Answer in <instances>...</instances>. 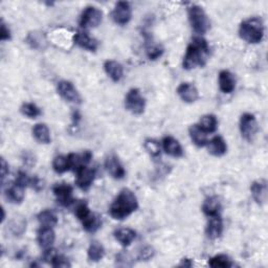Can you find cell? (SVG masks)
Returning <instances> with one entry per match:
<instances>
[{
  "label": "cell",
  "mask_w": 268,
  "mask_h": 268,
  "mask_svg": "<svg viewBox=\"0 0 268 268\" xmlns=\"http://www.w3.org/2000/svg\"><path fill=\"white\" fill-rule=\"evenodd\" d=\"M210 55L211 48L208 41L201 37H196L188 45L182 65L187 70L202 67L208 62Z\"/></svg>",
  "instance_id": "1"
},
{
  "label": "cell",
  "mask_w": 268,
  "mask_h": 268,
  "mask_svg": "<svg viewBox=\"0 0 268 268\" xmlns=\"http://www.w3.org/2000/svg\"><path fill=\"white\" fill-rule=\"evenodd\" d=\"M139 208V201L131 190L123 189L109 208V214L115 220H124Z\"/></svg>",
  "instance_id": "2"
},
{
  "label": "cell",
  "mask_w": 268,
  "mask_h": 268,
  "mask_svg": "<svg viewBox=\"0 0 268 268\" xmlns=\"http://www.w3.org/2000/svg\"><path fill=\"white\" fill-rule=\"evenodd\" d=\"M239 35L241 39L250 44H257L264 37V23L261 18L252 17L240 24Z\"/></svg>",
  "instance_id": "3"
},
{
  "label": "cell",
  "mask_w": 268,
  "mask_h": 268,
  "mask_svg": "<svg viewBox=\"0 0 268 268\" xmlns=\"http://www.w3.org/2000/svg\"><path fill=\"white\" fill-rule=\"evenodd\" d=\"M188 15L192 29L197 34L203 35L210 30L211 28L210 19L201 7L197 5L191 6L188 9Z\"/></svg>",
  "instance_id": "4"
},
{
  "label": "cell",
  "mask_w": 268,
  "mask_h": 268,
  "mask_svg": "<svg viewBox=\"0 0 268 268\" xmlns=\"http://www.w3.org/2000/svg\"><path fill=\"white\" fill-rule=\"evenodd\" d=\"M125 107L132 114L140 115L144 113L146 108V100L138 88H132L125 97Z\"/></svg>",
  "instance_id": "5"
},
{
  "label": "cell",
  "mask_w": 268,
  "mask_h": 268,
  "mask_svg": "<svg viewBox=\"0 0 268 268\" xmlns=\"http://www.w3.org/2000/svg\"><path fill=\"white\" fill-rule=\"evenodd\" d=\"M103 20V13L95 7H87L83 11L80 18V26L84 30L99 27Z\"/></svg>",
  "instance_id": "6"
},
{
  "label": "cell",
  "mask_w": 268,
  "mask_h": 268,
  "mask_svg": "<svg viewBox=\"0 0 268 268\" xmlns=\"http://www.w3.org/2000/svg\"><path fill=\"white\" fill-rule=\"evenodd\" d=\"M259 126L254 115L251 113L242 114L240 118V132L242 138L247 142H252L258 133Z\"/></svg>",
  "instance_id": "7"
},
{
  "label": "cell",
  "mask_w": 268,
  "mask_h": 268,
  "mask_svg": "<svg viewBox=\"0 0 268 268\" xmlns=\"http://www.w3.org/2000/svg\"><path fill=\"white\" fill-rule=\"evenodd\" d=\"M58 93L61 95L62 99L69 103H81V95L78 92L77 88L74 86V84L69 81H60L57 86Z\"/></svg>",
  "instance_id": "8"
},
{
  "label": "cell",
  "mask_w": 268,
  "mask_h": 268,
  "mask_svg": "<svg viewBox=\"0 0 268 268\" xmlns=\"http://www.w3.org/2000/svg\"><path fill=\"white\" fill-rule=\"evenodd\" d=\"M111 17L116 24L125 26L131 20L132 17V9L130 4L126 2L117 3L112 11Z\"/></svg>",
  "instance_id": "9"
},
{
  "label": "cell",
  "mask_w": 268,
  "mask_h": 268,
  "mask_svg": "<svg viewBox=\"0 0 268 268\" xmlns=\"http://www.w3.org/2000/svg\"><path fill=\"white\" fill-rule=\"evenodd\" d=\"M54 195L56 196V199L58 203L65 208H68L74 202V197H72V189L71 186L67 184H57L53 188Z\"/></svg>",
  "instance_id": "10"
},
{
  "label": "cell",
  "mask_w": 268,
  "mask_h": 268,
  "mask_svg": "<svg viewBox=\"0 0 268 268\" xmlns=\"http://www.w3.org/2000/svg\"><path fill=\"white\" fill-rule=\"evenodd\" d=\"M76 173H77V179H76L77 186L83 191H87L92 186L94 181L95 170L88 168L87 166H84L80 168Z\"/></svg>",
  "instance_id": "11"
},
{
  "label": "cell",
  "mask_w": 268,
  "mask_h": 268,
  "mask_svg": "<svg viewBox=\"0 0 268 268\" xmlns=\"http://www.w3.org/2000/svg\"><path fill=\"white\" fill-rule=\"evenodd\" d=\"M105 168L108 174L114 179H123L126 175L124 166L119 162L118 157L114 154L109 155L105 161Z\"/></svg>",
  "instance_id": "12"
},
{
  "label": "cell",
  "mask_w": 268,
  "mask_h": 268,
  "mask_svg": "<svg viewBox=\"0 0 268 268\" xmlns=\"http://www.w3.org/2000/svg\"><path fill=\"white\" fill-rule=\"evenodd\" d=\"M206 236L212 240H216L220 238L223 233V221L220 215L209 217L208 224L205 228Z\"/></svg>",
  "instance_id": "13"
},
{
  "label": "cell",
  "mask_w": 268,
  "mask_h": 268,
  "mask_svg": "<svg viewBox=\"0 0 268 268\" xmlns=\"http://www.w3.org/2000/svg\"><path fill=\"white\" fill-rule=\"evenodd\" d=\"M74 42L84 50L89 52H95L99 47V41L90 37L87 32L81 31L74 36Z\"/></svg>",
  "instance_id": "14"
},
{
  "label": "cell",
  "mask_w": 268,
  "mask_h": 268,
  "mask_svg": "<svg viewBox=\"0 0 268 268\" xmlns=\"http://www.w3.org/2000/svg\"><path fill=\"white\" fill-rule=\"evenodd\" d=\"M177 94L186 103H194L199 99L196 86L191 83H181L177 88Z\"/></svg>",
  "instance_id": "15"
},
{
  "label": "cell",
  "mask_w": 268,
  "mask_h": 268,
  "mask_svg": "<svg viewBox=\"0 0 268 268\" xmlns=\"http://www.w3.org/2000/svg\"><path fill=\"white\" fill-rule=\"evenodd\" d=\"M250 192L253 200L262 205L267 200V181L265 179H259L252 182Z\"/></svg>",
  "instance_id": "16"
},
{
  "label": "cell",
  "mask_w": 268,
  "mask_h": 268,
  "mask_svg": "<svg viewBox=\"0 0 268 268\" xmlns=\"http://www.w3.org/2000/svg\"><path fill=\"white\" fill-rule=\"evenodd\" d=\"M67 157H68L70 170L77 172L80 168H82L84 166H87L90 163L92 154L90 151H84L81 154L70 153Z\"/></svg>",
  "instance_id": "17"
},
{
  "label": "cell",
  "mask_w": 268,
  "mask_h": 268,
  "mask_svg": "<svg viewBox=\"0 0 268 268\" xmlns=\"http://www.w3.org/2000/svg\"><path fill=\"white\" fill-rule=\"evenodd\" d=\"M219 88L223 93H231L236 88L235 76L228 70H221L219 74Z\"/></svg>",
  "instance_id": "18"
},
{
  "label": "cell",
  "mask_w": 268,
  "mask_h": 268,
  "mask_svg": "<svg viewBox=\"0 0 268 268\" xmlns=\"http://www.w3.org/2000/svg\"><path fill=\"white\" fill-rule=\"evenodd\" d=\"M55 239H56V235H55V231H54L53 227L41 226V228L38 230L37 240H38V243H39V245L41 248H43V249L51 248L54 244Z\"/></svg>",
  "instance_id": "19"
},
{
  "label": "cell",
  "mask_w": 268,
  "mask_h": 268,
  "mask_svg": "<svg viewBox=\"0 0 268 268\" xmlns=\"http://www.w3.org/2000/svg\"><path fill=\"white\" fill-rule=\"evenodd\" d=\"M163 147L165 152L170 156L181 157L184 155V149H182L181 145L173 137H166L163 140Z\"/></svg>",
  "instance_id": "20"
},
{
  "label": "cell",
  "mask_w": 268,
  "mask_h": 268,
  "mask_svg": "<svg viewBox=\"0 0 268 268\" xmlns=\"http://www.w3.org/2000/svg\"><path fill=\"white\" fill-rule=\"evenodd\" d=\"M24 190H26V187L18 184L17 181H15L13 185L10 186L7 191H6V196L8 200L12 203L19 204L23 201L24 199Z\"/></svg>",
  "instance_id": "21"
},
{
  "label": "cell",
  "mask_w": 268,
  "mask_h": 268,
  "mask_svg": "<svg viewBox=\"0 0 268 268\" xmlns=\"http://www.w3.org/2000/svg\"><path fill=\"white\" fill-rule=\"evenodd\" d=\"M104 69L108 77L110 78L113 82H118L123 78L124 69L118 62L114 60H107L104 64Z\"/></svg>",
  "instance_id": "22"
},
{
  "label": "cell",
  "mask_w": 268,
  "mask_h": 268,
  "mask_svg": "<svg viewBox=\"0 0 268 268\" xmlns=\"http://www.w3.org/2000/svg\"><path fill=\"white\" fill-rule=\"evenodd\" d=\"M189 134L193 144L199 148L205 147L209 143L208 134H206L203 130H201L198 125H192L189 128Z\"/></svg>",
  "instance_id": "23"
},
{
  "label": "cell",
  "mask_w": 268,
  "mask_h": 268,
  "mask_svg": "<svg viewBox=\"0 0 268 268\" xmlns=\"http://www.w3.org/2000/svg\"><path fill=\"white\" fill-rule=\"evenodd\" d=\"M220 211H221V202L218 197L211 196L204 200L202 205V212L208 217L220 215Z\"/></svg>",
  "instance_id": "24"
},
{
  "label": "cell",
  "mask_w": 268,
  "mask_h": 268,
  "mask_svg": "<svg viewBox=\"0 0 268 268\" xmlns=\"http://www.w3.org/2000/svg\"><path fill=\"white\" fill-rule=\"evenodd\" d=\"M206 146L209 148V152L216 157L223 156L227 151L226 143L221 137L213 138Z\"/></svg>",
  "instance_id": "25"
},
{
  "label": "cell",
  "mask_w": 268,
  "mask_h": 268,
  "mask_svg": "<svg viewBox=\"0 0 268 268\" xmlns=\"http://www.w3.org/2000/svg\"><path fill=\"white\" fill-rule=\"evenodd\" d=\"M114 238L119 242L123 246H129L131 243L136 240L137 238V233L131 228L124 227V228H118L114 231Z\"/></svg>",
  "instance_id": "26"
},
{
  "label": "cell",
  "mask_w": 268,
  "mask_h": 268,
  "mask_svg": "<svg viewBox=\"0 0 268 268\" xmlns=\"http://www.w3.org/2000/svg\"><path fill=\"white\" fill-rule=\"evenodd\" d=\"M33 136L36 139V141L39 142L40 144L48 145V144H51V142H52L51 131H50V129H48V127L43 123L36 124L34 126Z\"/></svg>",
  "instance_id": "27"
},
{
  "label": "cell",
  "mask_w": 268,
  "mask_h": 268,
  "mask_svg": "<svg viewBox=\"0 0 268 268\" xmlns=\"http://www.w3.org/2000/svg\"><path fill=\"white\" fill-rule=\"evenodd\" d=\"M38 221L43 227H54L58 223V217L55 212L51 210H45L39 213Z\"/></svg>",
  "instance_id": "28"
},
{
  "label": "cell",
  "mask_w": 268,
  "mask_h": 268,
  "mask_svg": "<svg viewBox=\"0 0 268 268\" xmlns=\"http://www.w3.org/2000/svg\"><path fill=\"white\" fill-rule=\"evenodd\" d=\"M197 125L205 133H213L217 130L218 120L214 114H205L200 118L199 124Z\"/></svg>",
  "instance_id": "29"
},
{
  "label": "cell",
  "mask_w": 268,
  "mask_h": 268,
  "mask_svg": "<svg viewBox=\"0 0 268 268\" xmlns=\"http://www.w3.org/2000/svg\"><path fill=\"white\" fill-rule=\"evenodd\" d=\"M87 254H88V259L90 261L99 262L104 258L105 248H104V246L101 244L100 242L93 241L91 244L89 245V248L87 250Z\"/></svg>",
  "instance_id": "30"
},
{
  "label": "cell",
  "mask_w": 268,
  "mask_h": 268,
  "mask_svg": "<svg viewBox=\"0 0 268 268\" xmlns=\"http://www.w3.org/2000/svg\"><path fill=\"white\" fill-rule=\"evenodd\" d=\"M83 228L88 231V233H95V231L99 229L102 225V221L100 217H97L94 214H90L85 220L82 221Z\"/></svg>",
  "instance_id": "31"
},
{
  "label": "cell",
  "mask_w": 268,
  "mask_h": 268,
  "mask_svg": "<svg viewBox=\"0 0 268 268\" xmlns=\"http://www.w3.org/2000/svg\"><path fill=\"white\" fill-rule=\"evenodd\" d=\"M53 169L55 170V172L58 174H62V173L69 171L70 167H69L68 157L63 156V155L56 156L54 158V162H53Z\"/></svg>",
  "instance_id": "32"
},
{
  "label": "cell",
  "mask_w": 268,
  "mask_h": 268,
  "mask_svg": "<svg viewBox=\"0 0 268 268\" xmlns=\"http://www.w3.org/2000/svg\"><path fill=\"white\" fill-rule=\"evenodd\" d=\"M20 111L24 116H28L29 118H37L42 113L41 109L34 103H24L20 108Z\"/></svg>",
  "instance_id": "33"
},
{
  "label": "cell",
  "mask_w": 268,
  "mask_h": 268,
  "mask_svg": "<svg viewBox=\"0 0 268 268\" xmlns=\"http://www.w3.org/2000/svg\"><path fill=\"white\" fill-rule=\"evenodd\" d=\"M10 229L15 236H21L27 229V221L22 217H15L10 223Z\"/></svg>",
  "instance_id": "34"
},
{
  "label": "cell",
  "mask_w": 268,
  "mask_h": 268,
  "mask_svg": "<svg viewBox=\"0 0 268 268\" xmlns=\"http://www.w3.org/2000/svg\"><path fill=\"white\" fill-rule=\"evenodd\" d=\"M209 265L211 267H214V268H217V267L226 268V267L234 266L233 262H231V260L227 257L226 254H217V255H215V257L210 259Z\"/></svg>",
  "instance_id": "35"
},
{
  "label": "cell",
  "mask_w": 268,
  "mask_h": 268,
  "mask_svg": "<svg viewBox=\"0 0 268 268\" xmlns=\"http://www.w3.org/2000/svg\"><path fill=\"white\" fill-rule=\"evenodd\" d=\"M144 147L152 157L156 158L158 156H161V145L157 141L152 140V139H148L145 141L144 144Z\"/></svg>",
  "instance_id": "36"
},
{
  "label": "cell",
  "mask_w": 268,
  "mask_h": 268,
  "mask_svg": "<svg viewBox=\"0 0 268 268\" xmlns=\"http://www.w3.org/2000/svg\"><path fill=\"white\" fill-rule=\"evenodd\" d=\"M75 214L77 216V218L79 219V220L82 222L83 220H85L91 213H90V210L88 208V205L86 202H79L78 205L76 206V211H75Z\"/></svg>",
  "instance_id": "37"
},
{
  "label": "cell",
  "mask_w": 268,
  "mask_h": 268,
  "mask_svg": "<svg viewBox=\"0 0 268 268\" xmlns=\"http://www.w3.org/2000/svg\"><path fill=\"white\" fill-rule=\"evenodd\" d=\"M164 54V48L161 45H152L148 48L147 55L150 60H156Z\"/></svg>",
  "instance_id": "38"
},
{
  "label": "cell",
  "mask_w": 268,
  "mask_h": 268,
  "mask_svg": "<svg viewBox=\"0 0 268 268\" xmlns=\"http://www.w3.org/2000/svg\"><path fill=\"white\" fill-rule=\"evenodd\" d=\"M43 40H42V35L37 34V33H31L28 37V43L33 47V48H38L39 45H41Z\"/></svg>",
  "instance_id": "39"
},
{
  "label": "cell",
  "mask_w": 268,
  "mask_h": 268,
  "mask_svg": "<svg viewBox=\"0 0 268 268\" xmlns=\"http://www.w3.org/2000/svg\"><path fill=\"white\" fill-rule=\"evenodd\" d=\"M155 251L151 246H145L139 253V260L141 261H149L153 258Z\"/></svg>",
  "instance_id": "40"
},
{
  "label": "cell",
  "mask_w": 268,
  "mask_h": 268,
  "mask_svg": "<svg viewBox=\"0 0 268 268\" xmlns=\"http://www.w3.org/2000/svg\"><path fill=\"white\" fill-rule=\"evenodd\" d=\"M51 265L54 266V267H70L71 266V264L64 257V255H61V254H57L56 255V257L53 260V262L51 263Z\"/></svg>",
  "instance_id": "41"
},
{
  "label": "cell",
  "mask_w": 268,
  "mask_h": 268,
  "mask_svg": "<svg viewBox=\"0 0 268 268\" xmlns=\"http://www.w3.org/2000/svg\"><path fill=\"white\" fill-rule=\"evenodd\" d=\"M0 39L2 41L10 40L11 39V31L9 28H7L6 24L3 22L2 23V32H0Z\"/></svg>",
  "instance_id": "42"
},
{
  "label": "cell",
  "mask_w": 268,
  "mask_h": 268,
  "mask_svg": "<svg viewBox=\"0 0 268 268\" xmlns=\"http://www.w3.org/2000/svg\"><path fill=\"white\" fill-rule=\"evenodd\" d=\"M23 162L28 166H33V165H35V156L32 153L24 152L23 153Z\"/></svg>",
  "instance_id": "43"
},
{
  "label": "cell",
  "mask_w": 268,
  "mask_h": 268,
  "mask_svg": "<svg viewBox=\"0 0 268 268\" xmlns=\"http://www.w3.org/2000/svg\"><path fill=\"white\" fill-rule=\"evenodd\" d=\"M9 165L8 163L5 161V158H2V179L3 182L5 181L6 177L9 175Z\"/></svg>",
  "instance_id": "44"
},
{
  "label": "cell",
  "mask_w": 268,
  "mask_h": 268,
  "mask_svg": "<svg viewBox=\"0 0 268 268\" xmlns=\"http://www.w3.org/2000/svg\"><path fill=\"white\" fill-rule=\"evenodd\" d=\"M180 266L191 267V266H193V262H192V260H190V259H182V260H181V263H180Z\"/></svg>",
  "instance_id": "45"
}]
</instances>
